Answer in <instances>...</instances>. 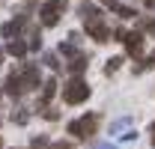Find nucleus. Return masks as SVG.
Returning a JSON list of instances; mask_svg holds the SVG:
<instances>
[{"label": "nucleus", "instance_id": "10", "mask_svg": "<svg viewBox=\"0 0 155 149\" xmlns=\"http://www.w3.org/2000/svg\"><path fill=\"white\" fill-rule=\"evenodd\" d=\"M6 54H12V57H24V54H27V42H21V39H12V42L6 45Z\"/></svg>", "mask_w": 155, "mask_h": 149}, {"label": "nucleus", "instance_id": "21", "mask_svg": "<svg viewBox=\"0 0 155 149\" xmlns=\"http://www.w3.org/2000/svg\"><path fill=\"white\" fill-rule=\"evenodd\" d=\"M0 149H3V146H0Z\"/></svg>", "mask_w": 155, "mask_h": 149}, {"label": "nucleus", "instance_id": "9", "mask_svg": "<svg viewBox=\"0 0 155 149\" xmlns=\"http://www.w3.org/2000/svg\"><path fill=\"white\" fill-rule=\"evenodd\" d=\"M104 3H107V6L114 9L116 15H122V18H134V15H137L131 6H122V3H116V0H104Z\"/></svg>", "mask_w": 155, "mask_h": 149}, {"label": "nucleus", "instance_id": "13", "mask_svg": "<svg viewBox=\"0 0 155 149\" xmlns=\"http://www.w3.org/2000/svg\"><path fill=\"white\" fill-rule=\"evenodd\" d=\"M27 119H30V113L24 111V108H15V113H12V122H18V125H24Z\"/></svg>", "mask_w": 155, "mask_h": 149}, {"label": "nucleus", "instance_id": "11", "mask_svg": "<svg viewBox=\"0 0 155 149\" xmlns=\"http://www.w3.org/2000/svg\"><path fill=\"white\" fill-rule=\"evenodd\" d=\"M84 69H87V57H84V54H78V57L69 60V72H72V74H81Z\"/></svg>", "mask_w": 155, "mask_h": 149}, {"label": "nucleus", "instance_id": "4", "mask_svg": "<svg viewBox=\"0 0 155 149\" xmlns=\"http://www.w3.org/2000/svg\"><path fill=\"white\" fill-rule=\"evenodd\" d=\"M66 0H48L42 9H39V18H42V24L45 27H54V24H60V18H63V12H66Z\"/></svg>", "mask_w": 155, "mask_h": 149}, {"label": "nucleus", "instance_id": "16", "mask_svg": "<svg viewBox=\"0 0 155 149\" xmlns=\"http://www.w3.org/2000/svg\"><path fill=\"white\" fill-rule=\"evenodd\" d=\"M42 116H45V119H51V122H54V119H60V113L54 111V108H51V111H42Z\"/></svg>", "mask_w": 155, "mask_h": 149}, {"label": "nucleus", "instance_id": "3", "mask_svg": "<svg viewBox=\"0 0 155 149\" xmlns=\"http://www.w3.org/2000/svg\"><path fill=\"white\" fill-rule=\"evenodd\" d=\"M96 131H98V113H87V116L69 122V134H75V137H81V140L93 137Z\"/></svg>", "mask_w": 155, "mask_h": 149}, {"label": "nucleus", "instance_id": "17", "mask_svg": "<svg viewBox=\"0 0 155 149\" xmlns=\"http://www.w3.org/2000/svg\"><path fill=\"white\" fill-rule=\"evenodd\" d=\"M48 149H72V143H69V140H60V143H51Z\"/></svg>", "mask_w": 155, "mask_h": 149}, {"label": "nucleus", "instance_id": "7", "mask_svg": "<svg viewBox=\"0 0 155 149\" xmlns=\"http://www.w3.org/2000/svg\"><path fill=\"white\" fill-rule=\"evenodd\" d=\"M24 24H27V18H24V15H18L15 21L3 24V36H6V39H15V36L21 33V27H24Z\"/></svg>", "mask_w": 155, "mask_h": 149}, {"label": "nucleus", "instance_id": "2", "mask_svg": "<svg viewBox=\"0 0 155 149\" xmlns=\"http://www.w3.org/2000/svg\"><path fill=\"white\" fill-rule=\"evenodd\" d=\"M63 98H66V104H84L90 98V84L81 74H72V81L63 87Z\"/></svg>", "mask_w": 155, "mask_h": 149}, {"label": "nucleus", "instance_id": "18", "mask_svg": "<svg viewBox=\"0 0 155 149\" xmlns=\"http://www.w3.org/2000/svg\"><path fill=\"white\" fill-rule=\"evenodd\" d=\"M96 149H116V146H114V143H104V140H101V143H98Z\"/></svg>", "mask_w": 155, "mask_h": 149}, {"label": "nucleus", "instance_id": "20", "mask_svg": "<svg viewBox=\"0 0 155 149\" xmlns=\"http://www.w3.org/2000/svg\"><path fill=\"white\" fill-rule=\"evenodd\" d=\"M0 60H3V48H0Z\"/></svg>", "mask_w": 155, "mask_h": 149}, {"label": "nucleus", "instance_id": "1", "mask_svg": "<svg viewBox=\"0 0 155 149\" xmlns=\"http://www.w3.org/2000/svg\"><path fill=\"white\" fill-rule=\"evenodd\" d=\"M81 15H84V27H87L90 36L96 39V42H107L110 30H107V24H104V18H101V12H98L96 6L84 3V6H81Z\"/></svg>", "mask_w": 155, "mask_h": 149}, {"label": "nucleus", "instance_id": "19", "mask_svg": "<svg viewBox=\"0 0 155 149\" xmlns=\"http://www.w3.org/2000/svg\"><path fill=\"white\" fill-rule=\"evenodd\" d=\"M149 134H152V143H155V122L149 125Z\"/></svg>", "mask_w": 155, "mask_h": 149}, {"label": "nucleus", "instance_id": "6", "mask_svg": "<svg viewBox=\"0 0 155 149\" xmlns=\"http://www.w3.org/2000/svg\"><path fill=\"white\" fill-rule=\"evenodd\" d=\"M21 87H24V90L39 87V69L36 66H24V69H21Z\"/></svg>", "mask_w": 155, "mask_h": 149}, {"label": "nucleus", "instance_id": "15", "mask_svg": "<svg viewBox=\"0 0 155 149\" xmlns=\"http://www.w3.org/2000/svg\"><path fill=\"white\" fill-rule=\"evenodd\" d=\"M119 66H122V57H110L107 60V72H116Z\"/></svg>", "mask_w": 155, "mask_h": 149}, {"label": "nucleus", "instance_id": "5", "mask_svg": "<svg viewBox=\"0 0 155 149\" xmlns=\"http://www.w3.org/2000/svg\"><path fill=\"white\" fill-rule=\"evenodd\" d=\"M116 39L125 45V51H128L131 57H140V51H143V39H140V33H137V30H131V33H122V30H119V33H116Z\"/></svg>", "mask_w": 155, "mask_h": 149}, {"label": "nucleus", "instance_id": "8", "mask_svg": "<svg viewBox=\"0 0 155 149\" xmlns=\"http://www.w3.org/2000/svg\"><path fill=\"white\" fill-rule=\"evenodd\" d=\"M6 93L12 95V98H18V95L24 93V87H21V74H9V78H6Z\"/></svg>", "mask_w": 155, "mask_h": 149}, {"label": "nucleus", "instance_id": "12", "mask_svg": "<svg viewBox=\"0 0 155 149\" xmlns=\"http://www.w3.org/2000/svg\"><path fill=\"white\" fill-rule=\"evenodd\" d=\"M54 93H57V81L51 78V81H45V90H42V104H45V101H48Z\"/></svg>", "mask_w": 155, "mask_h": 149}, {"label": "nucleus", "instance_id": "14", "mask_svg": "<svg viewBox=\"0 0 155 149\" xmlns=\"http://www.w3.org/2000/svg\"><path fill=\"white\" fill-rule=\"evenodd\" d=\"M42 63L51 66V69H57V66H60V63H57V54H45V57H42Z\"/></svg>", "mask_w": 155, "mask_h": 149}]
</instances>
